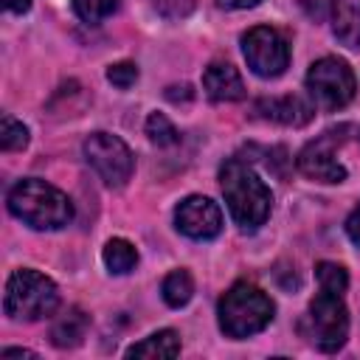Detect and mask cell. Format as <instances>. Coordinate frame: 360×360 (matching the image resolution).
<instances>
[{"mask_svg":"<svg viewBox=\"0 0 360 360\" xmlns=\"http://www.w3.org/2000/svg\"><path fill=\"white\" fill-rule=\"evenodd\" d=\"M219 188L233 222L242 231H256L273 211L270 186L242 158H228L219 169Z\"/></svg>","mask_w":360,"mask_h":360,"instance_id":"obj_1","label":"cell"},{"mask_svg":"<svg viewBox=\"0 0 360 360\" xmlns=\"http://www.w3.org/2000/svg\"><path fill=\"white\" fill-rule=\"evenodd\" d=\"M8 211L34 231H59L73 219V202L56 186L25 177L8 188Z\"/></svg>","mask_w":360,"mask_h":360,"instance_id":"obj_2","label":"cell"},{"mask_svg":"<svg viewBox=\"0 0 360 360\" xmlns=\"http://www.w3.org/2000/svg\"><path fill=\"white\" fill-rule=\"evenodd\" d=\"M273 312H276V304L270 301V295L248 281H236L228 292H222L217 304L219 329L233 340L262 332L273 321Z\"/></svg>","mask_w":360,"mask_h":360,"instance_id":"obj_3","label":"cell"},{"mask_svg":"<svg viewBox=\"0 0 360 360\" xmlns=\"http://www.w3.org/2000/svg\"><path fill=\"white\" fill-rule=\"evenodd\" d=\"M59 307V287L53 278L34 267H20L6 281L3 309L14 321H39L53 315Z\"/></svg>","mask_w":360,"mask_h":360,"instance_id":"obj_4","label":"cell"},{"mask_svg":"<svg viewBox=\"0 0 360 360\" xmlns=\"http://www.w3.org/2000/svg\"><path fill=\"white\" fill-rule=\"evenodd\" d=\"M301 335L321 352H338L349 335V312L343 295L321 290L309 301L307 315L301 318Z\"/></svg>","mask_w":360,"mask_h":360,"instance_id":"obj_5","label":"cell"},{"mask_svg":"<svg viewBox=\"0 0 360 360\" xmlns=\"http://www.w3.org/2000/svg\"><path fill=\"white\" fill-rule=\"evenodd\" d=\"M354 73L338 56H323L307 70V90L321 110H340L354 98Z\"/></svg>","mask_w":360,"mask_h":360,"instance_id":"obj_6","label":"cell"},{"mask_svg":"<svg viewBox=\"0 0 360 360\" xmlns=\"http://www.w3.org/2000/svg\"><path fill=\"white\" fill-rule=\"evenodd\" d=\"M84 158L87 163L96 169V174L110 186V188H121L129 183L132 172H135V158L129 152V146L110 132H93L84 141Z\"/></svg>","mask_w":360,"mask_h":360,"instance_id":"obj_7","label":"cell"},{"mask_svg":"<svg viewBox=\"0 0 360 360\" xmlns=\"http://www.w3.org/2000/svg\"><path fill=\"white\" fill-rule=\"evenodd\" d=\"M349 127H338V129H326L323 135H318L315 141H309L301 152H298V172L309 180L318 183H343L346 180V166L338 160V146L343 143Z\"/></svg>","mask_w":360,"mask_h":360,"instance_id":"obj_8","label":"cell"},{"mask_svg":"<svg viewBox=\"0 0 360 360\" xmlns=\"http://www.w3.org/2000/svg\"><path fill=\"white\" fill-rule=\"evenodd\" d=\"M242 53L248 59V68L262 76V79H276L287 70L290 65V45L287 39L270 28V25H256L242 37Z\"/></svg>","mask_w":360,"mask_h":360,"instance_id":"obj_9","label":"cell"},{"mask_svg":"<svg viewBox=\"0 0 360 360\" xmlns=\"http://www.w3.org/2000/svg\"><path fill=\"white\" fill-rule=\"evenodd\" d=\"M174 225L188 239L205 242V239L219 236V231H222V211H219V205L214 200L191 194V197H186L174 208Z\"/></svg>","mask_w":360,"mask_h":360,"instance_id":"obj_10","label":"cell"},{"mask_svg":"<svg viewBox=\"0 0 360 360\" xmlns=\"http://www.w3.org/2000/svg\"><path fill=\"white\" fill-rule=\"evenodd\" d=\"M253 112L264 121H273V124H281V127H304L312 121L315 115V107L309 101H304L301 96L295 93H287V96H270V98H259L253 104Z\"/></svg>","mask_w":360,"mask_h":360,"instance_id":"obj_11","label":"cell"},{"mask_svg":"<svg viewBox=\"0 0 360 360\" xmlns=\"http://www.w3.org/2000/svg\"><path fill=\"white\" fill-rule=\"evenodd\" d=\"M202 90L211 101H239L245 98V82L231 62H211L202 70Z\"/></svg>","mask_w":360,"mask_h":360,"instance_id":"obj_12","label":"cell"},{"mask_svg":"<svg viewBox=\"0 0 360 360\" xmlns=\"http://www.w3.org/2000/svg\"><path fill=\"white\" fill-rule=\"evenodd\" d=\"M87 326H90V318L79 307H70L68 312H62L53 321V326H51V343L56 349H73V346H79L84 340Z\"/></svg>","mask_w":360,"mask_h":360,"instance_id":"obj_13","label":"cell"},{"mask_svg":"<svg viewBox=\"0 0 360 360\" xmlns=\"http://www.w3.org/2000/svg\"><path fill=\"white\" fill-rule=\"evenodd\" d=\"M326 22L346 48H360V11L349 0H338Z\"/></svg>","mask_w":360,"mask_h":360,"instance_id":"obj_14","label":"cell"},{"mask_svg":"<svg viewBox=\"0 0 360 360\" xmlns=\"http://www.w3.org/2000/svg\"><path fill=\"white\" fill-rule=\"evenodd\" d=\"M177 354H180V335L174 329L152 332L149 338L127 349V357H177Z\"/></svg>","mask_w":360,"mask_h":360,"instance_id":"obj_15","label":"cell"},{"mask_svg":"<svg viewBox=\"0 0 360 360\" xmlns=\"http://www.w3.org/2000/svg\"><path fill=\"white\" fill-rule=\"evenodd\" d=\"M104 264H107V270L110 273H115V276H124V273H129L135 264H138V250H135V245L129 242V239H124V236H112L107 245H104Z\"/></svg>","mask_w":360,"mask_h":360,"instance_id":"obj_16","label":"cell"},{"mask_svg":"<svg viewBox=\"0 0 360 360\" xmlns=\"http://www.w3.org/2000/svg\"><path fill=\"white\" fill-rule=\"evenodd\" d=\"M160 292H163V301L172 307V309H180L191 301L194 295V278L188 270H172L163 284H160Z\"/></svg>","mask_w":360,"mask_h":360,"instance_id":"obj_17","label":"cell"},{"mask_svg":"<svg viewBox=\"0 0 360 360\" xmlns=\"http://www.w3.org/2000/svg\"><path fill=\"white\" fill-rule=\"evenodd\" d=\"M28 146V127L11 115H3L0 121V149L3 152H17Z\"/></svg>","mask_w":360,"mask_h":360,"instance_id":"obj_18","label":"cell"},{"mask_svg":"<svg viewBox=\"0 0 360 360\" xmlns=\"http://www.w3.org/2000/svg\"><path fill=\"white\" fill-rule=\"evenodd\" d=\"M146 135H149V141L158 143V146H174V143L180 141L177 127H174L163 112H152V115L146 118Z\"/></svg>","mask_w":360,"mask_h":360,"instance_id":"obj_19","label":"cell"},{"mask_svg":"<svg viewBox=\"0 0 360 360\" xmlns=\"http://www.w3.org/2000/svg\"><path fill=\"white\" fill-rule=\"evenodd\" d=\"M118 8V0H73V11L79 20L98 25L101 20H107L112 11Z\"/></svg>","mask_w":360,"mask_h":360,"instance_id":"obj_20","label":"cell"},{"mask_svg":"<svg viewBox=\"0 0 360 360\" xmlns=\"http://www.w3.org/2000/svg\"><path fill=\"white\" fill-rule=\"evenodd\" d=\"M315 276H318L321 290H332V292L343 295L346 287H349V273L340 264H335V262H318L315 264Z\"/></svg>","mask_w":360,"mask_h":360,"instance_id":"obj_21","label":"cell"},{"mask_svg":"<svg viewBox=\"0 0 360 360\" xmlns=\"http://www.w3.org/2000/svg\"><path fill=\"white\" fill-rule=\"evenodd\" d=\"M107 82L115 84V87H121V90L132 87V84L138 82V68H135V62H115V65H110V68H107Z\"/></svg>","mask_w":360,"mask_h":360,"instance_id":"obj_22","label":"cell"},{"mask_svg":"<svg viewBox=\"0 0 360 360\" xmlns=\"http://www.w3.org/2000/svg\"><path fill=\"white\" fill-rule=\"evenodd\" d=\"M298 3H301L304 14H307L309 20H315V22H326L338 0H298Z\"/></svg>","mask_w":360,"mask_h":360,"instance_id":"obj_23","label":"cell"},{"mask_svg":"<svg viewBox=\"0 0 360 360\" xmlns=\"http://www.w3.org/2000/svg\"><path fill=\"white\" fill-rule=\"evenodd\" d=\"M152 3L163 17H186L194 8V0H152Z\"/></svg>","mask_w":360,"mask_h":360,"instance_id":"obj_24","label":"cell"},{"mask_svg":"<svg viewBox=\"0 0 360 360\" xmlns=\"http://www.w3.org/2000/svg\"><path fill=\"white\" fill-rule=\"evenodd\" d=\"M346 233H349V239L360 248V205L349 214V219H346Z\"/></svg>","mask_w":360,"mask_h":360,"instance_id":"obj_25","label":"cell"},{"mask_svg":"<svg viewBox=\"0 0 360 360\" xmlns=\"http://www.w3.org/2000/svg\"><path fill=\"white\" fill-rule=\"evenodd\" d=\"M262 0H217V6L219 8H253V6H259Z\"/></svg>","mask_w":360,"mask_h":360,"instance_id":"obj_26","label":"cell"},{"mask_svg":"<svg viewBox=\"0 0 360 360\" xmlns=\"http://www.w3.org/2000/svg\"><path fill=\"white\" fill-rule=\"evenodd\" d=\"M3 3H6V8L14 11V14H22V11L31 8V0H3Z\"/></svg>","mask_w":360,"mask_h":360,"instance_id":"obj_27","label":"cell"},{"mask_svg":"<svg viewBox=\"0 0 360 360\" xmlns=\"http://www.w3.org/2000/svg\"><path fill=\"white\" fill-rule=\"evenodd\" d=\"M3 357L8 360V357H37V352H31V349H3Z\"/></svg>","mask_w":360,"mask_h":360,"instance_id":"obj_28","label":"cell"}]
</instances>
